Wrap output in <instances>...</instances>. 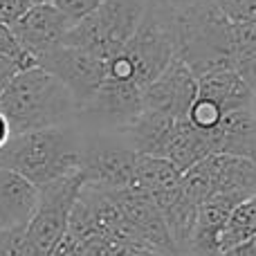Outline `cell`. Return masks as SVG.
I'll return each mask as SVG.
<instances>
[{"label":"cell","mask_w":256,"mask_h":256,"mask_svg":"<svg viewBox=\"0 0 256 256\" xmlns=\"http://www.w3.org/2000/svg\"><path fill=\"white\" fill-rule=\"evenodd\" d=\"M236 202L230 196H212L198 207L194 234L189 243V256H220V236L230 214L234 212Z\"/></svg>","instance_id":"4fadbf2b"},{"label":"cell","mask_w":256,"mask_h":256,"mask_svg":"<svg viewBox=\"0 0 256 256\" xmlns=\"http://www.w3.org/2000/svg\"><path fill=\"white\" fill-rule=\"evenodd\" d=\"M178 56V32L171 0H146L130 40L106 61V79L146 90Z\"/></svg>","instance_id":"6da1fadb"},{"label":"cell","mask_w":256,"mask_h":256,"mask_svg":"<svg viewBox=\"0 0 256 256\" xmlns=\"http://www.w3.org/2000/svg\"><path fill=\"white\" fill-rule=\"evenodd\" d=\"M50 256H90L86 252V248L79 243L76 238H72L70 234H63V238L54 245V250L50 252Z\"/></svg>","instance_id":"d4e9b609"},{"label":"cell","mask_w":256,"mask_h":256,"mask_svg":"<svg viewBox=\"0 0 256 256\" xmlns=\"http://www.w3.org/2000/svg\"><path fill=\"white\" fill-rule=\"evenodd\" d=\"M32 4H40V2H52V0H30Z\"/></svg>","instance_id":"f1b7e54d"},{"label":"cell","mask_w":256,"mask_h":256,"mask_svg":"<svg viewBox=\"0 0 256 256\" xmlns=\"http://www.w3.org/2000/svg\"><path fill=\"white\" fill-rule=\"evenodd\" d=\"M232 68L256 92V25H234L230 36Z\"/></svg>","instance_id":"d6986e66"},{"label":"cell","mask_w":256,"mask_h":256,"mask_svg":"<svg viewBox=\"0 0 256 256\" xmlns=\"http://www.w3.org/2000/svg\"><path fill=\"white\" fill-rule=\"evenodd\" d=\"M70 27L72 22L52 2H40L30 4V9L9 30L22 52L30 54L36 63V58H40L43 54L61 48Z\"/></svg>","instance_id":"30bf717a"},{"label":"cell","mask_w":256,"mask_h":256,"mask_svg":"<svg viewBox=\"0 0 256 256\" xmlns=\"http://www.w3.org/2000/svg\"><path fill=\"white\" fill-rule=\"evenodd\" d=\"M212 155H238L256 160V108L232 110L209 132H202Z\"/></svg>","instance_id":"7c38bea8"},{"label":"cell","mask_w":256,"mask_h":256,"mask_svg":"<svg viewBox=\"0 0 256 256\" xmlns=\"http://www.w3.org/2000/svg\"><path fill=\"white\" fill-rule=\"evenodd\" d=\"M12 140V128H9V122H7V117L0 112V148H2L7 142Z\"/></svg>","instance_id":"83f0119b"},{"label":"cell","mask_w":256,"mask_h":256,"mask_svg":"<svg viewBox=\"0 0 256 256\" xmlns=\"http://www.w3.org/2000/svg\"><path fill=\"white\" fill-rule=\"evenodd\" d=\"M18 72H20V68H18V63L0 54V92H2V90L7 88V84L14 79V76L18 74Z\"/></svg>","instance_id":"484cf974"},{"label":"cell","mask_w":256,"mask_h":256,"mask_svg":"<svg viewBox=\"0 0 256 256\" xmlns=\"http://www.w3.org/2000/svg\"><path fill=\"white\" fill-rule=\"evenodd\" d=\"M81 184V176L74 173L38 186V204L27 222V243L34 256H50L54 245L63 238Z\"/></svg>","instance_id":"ba28073f"},{"label":"cell","mask_w":256,"mask_h":256,"mask_svg":"<svg viewBox=\"0 0 256 256\" xmlns=\"http://www.w3.org/2000/svg\"><path fill=\"white\" fill-rule=\"evenodd\" d=\"M254 108H256V97H254Z\"/></svg>","instance_id":"f546056e"},{"label":"cell","mask_w":256,"mask_h":256,"mask_svg":"<svg viewBox=\"0 0 256 256\" xmlns=\"http://www.w3.org/2000/svg\"><path fill=\"white\" fill-rule=\"evenodd\" d=\"M102 2L104 0H52V4L72 25H74L76 20H81V18H86L88 14H92Z\"/></svg>","instance_id":"603a6c76"},{"label":"cell","mask_w":256,"mask_h":256,"mask_svg":"<svg viewBox=\"0 0 256 256\" xmlns=\"http://www.w3.org/2000/svg\"><path fill=\"white\" fill-rule=\"evenodd\" d=\"M184 256H189V254H184Z\"/></svg>","instance_id":"4dcf8cb0"},{"label":"cell","mask_w":256,"mask_h":256,"mask_svg":"<svg viewBox=\"0 0 256 256\" xmlns=\"http://www.w3.org/2000/svg\"><path fill=\"white\" fill-rule=\"evenodd\" d=\"M146 9V0H104L92 14L68 30L63 45L108 58L130 40Z\"/></svg>","instance_id":"5b68a950"},{"label":"cell","mask_w":256,"mask_h":256,"mask_svg":"<svg viewBox=\"0 0 256 256\" xmlns=\"http://www.w3.org/2000/svg\"><path fill=\"white\" fill-rule=\"evenodd\" d=\"M182 191L202 204L212 196H230L236 202L256 196V160L238 155H207L182 173Z\"/></svg>","instance_id":"8992f818"},{"label":"cell","mask_w":256,"mask_h":256,"mask_svg":"<svg viewBox=\"0 0 256 256\" xmlns=\"http://www.w3.org/2000/svg\"><path fill=\"white\" fill-rule=\"evenodd\" d=\"M84 130L72 124L40 128V130L12 135L0 148V166L16 171L32 184L48 182L79 173Z\"/></svg>","instance_id":"7a4b0ae2"},{"label":"cell","mask_w":256,"mask_h":256,"mask_svg":"<svg viewBox=\"0 0 256 256\" xmlns=\"http://www.w3.org/2000/svg\"><path fill=\"white\" fill-rule=\"evenodd\" d=\"M254 234H256V196L243 200L240 204H236L234 212L230 214V218L225 222V230H222V236H220V250L227 252L234 245L252 238Z\"/></svg>","instance_id":"ffe728a7"},{"label":"cell","mask_w":256,"mask_h":256,"mask_svg":"<svg viewBox=\"0 0 256 256\" xmlns=\"http://www.w3.org/2000/svg\"><path fill=\"white\" fill-rule=\"evenodd\" d=\"M132 184L144 189L155 202L162 207L173 198L182 186V173L173 166L168 160L153 158V155H137L135 160V178Z\"/></svg>","instance_id":"e0dca14e"},{"label":"cell","mask_w":256,"mask_h":256,"mask_svg":"<svg viewBox=\"0 0 256 256\" xmlns=\"http://www.w3.org/2000/svg\"><path fill=\"white\" fill-rule=\"evenodd\" d=\"M0 112L7 117L12 135L72 124L76 106L70 90L43 68L20 70L0 92Z\"/></svg>","instance_id":"3957f363"},{"label":"cell","mask_w":256,"mask_h":256,"mask_svg":"<svg viewBox=\"0 0 256 256\" xmlns=\"http://www.w3.org/2000/svg\"><path fill=\"white\" fill-rule=\"evenodd\" d=\"M207 155H212V150H209L204 135L196 130L186 120H180L168 137L162 158L168 160L180 173H184L198 162H202Z\"/></svg>","instance_id":"ac0fdd59"},{"label":"cell","mask_w":256,"mask_h":256,"mask_svg":"<svg viewBox=\"0 0 256 256\" xmlns=\"http://www.w3.org/2000/svg\"><path fill=\"white\" fill-rule=\"evenodd\" d=\"M38 204V186L0 166V230L27 225Z\"/></svg>","instance_id":"5bb4252c"},{"label":"cell","mask_w":256,"mask_h":256,"mask_svg":"<svg viewBox=\"0 0 256 256\" xmlns=\"http://www.w3.org/2000/svg\"><path fill=\"white\" fill-rule=\"evenodd\" d=\"M180 120L164 115V112L144 110L120 132L124 142L135 150L137 155H153V158H162L166 142L171 137L173 128Z\"/></svg>","instance_id":"2e32d148"},{"label":"cell","mask_w":256,"mask_h":256,"mask_svg":"<svg viewBox=\"0 0 256 256\" xmlns=\"http://www.w3.org/2000/svg\"><path fill=\"white\" fill-rule=\"evenodd\" d=\"M196 92H198L196 76L176 56L168 63L166 70L144 90L142 108L144 110L164 112V115L173 117V120H186V112H189L191 104H194Z\"/></svg>","instance_id":"8fae6325"},{"label":"cell","mask_w":256,"mask_h":256,"mask_svg":"<svg viewBox=\"0 0 256 256\" xmlns=\"http://www.w3.org/2000/svg\"><path fill=\"white\" fill-rule=\"evenodd\" d=\"M196 84H198L196 97L212 102L225 115L232 110H238V108L254 106L256 92L252 90V86L234 70L209 72V74H202L200 79H196Z\"/></svg>","instance_id":"9a60e30c"},{"label":"cell","mask_w":256,"mask_h":256,"mask_svg":"<svg viewBox=\"0 0 256 256\" xmlns=\"http://www.w3.org/2000/svg\"><path fill=\"white\" fill-rule=\"evenodd\" d=\"M36 66L43 68L52 76H56L70 90L76 110L92 97L94 90L106 79V61L104 58L84 52V50L68 48V45H61V48L36 58Z\"/></svg>","instance_id":"9c48e42d"},{"label":"cell","mask_w":256,"mask_h":256,"mask_svg":"<svg viewBox=\"0 0 256 256\" xmlns=\"http://www.w3.org/2000/svg\"><path fill=\"white\" fill-rule=\"evenodd\" d=\"M0 256H34L27 243V225L0 230Z\"/></svg>","instance_id":"44dd1931"},{"label":"cell","mask_w":256,"mask_h":256,"mask_svg":"<svg viewBox=\"0 0 256 256\" xmlns=\"http://www.w3.org/2000/svg\"><path fill=\"white\" fill-rule=\"evenodd\" d=\"M178 32V58L200 79L232 68V22L216 0H171Z\"/></svg>","instance_id":"277c9868"},{"label":"cell","mask_w":256,"mask_h":256,"mask_svg":"<svg viewBox=\"0 0 256 256\" xmlns=\"http://www.w3.org/2000/svg\"><path fill=\"white\" fill-rule=\"evenodd\" d=\"M30 0H0V25L12 27L30 9Z\"/></svg>","instance_id":"cb8c5ba5"},{"label":"cell","mask_w":256,"mask_h":256,"mask_svg":"<svg viewBox=\"0 0 256 256\" xmlns=\"http://www.w3.org/2000/svg\"><path fill=\"white\" fill-rule=\"evenodd\" d=\"M0 54L7 58H12V61L18 63V68L20 70H27V68H34V58L30 56V54L22 52V48L16 43V38H14L12 30H9L7 25H0Z\"/></svg>","instance_id":"7402d4cb"},{"label":"cell","mask_w":256,"mask_h":256,"mask_svg":"<svg viewBox=\"0 0 256 256\" xmlns=\"http://www.w3.org/2000/svg\"><path fill=\"white\" fill-rule=\"evenodd\" d=\"M137 153L120 132L90 130L84 132L79 176L84 186L99 191L124 189L135 178Z\"/></svg>","instance_id":"52a82bcc"},{"label":"cell","mask_w":256,"mask_h":256,"mask_svg":"<svg viewBox=\"0 0 256 256\" xmlns=\"http://www.w3.org/2000/svg\"><path fill=\"white\" fill-rule=\"evenodd\" d=\"M220 256H256V234L252 236V238L234 245V248L227 250V252H222Z\"/></svg>","instance_id":"4316f807"}]
</instances>
